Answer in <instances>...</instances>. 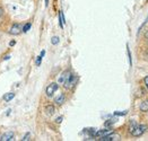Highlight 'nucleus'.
Segmentation results:
<instances>
[{"mask_svg": "<svg viewBox=\"0 0 148 141\" xmlns=\"http://www.w3.org/2000/svg\"><path fill=\"white\" fill-rule=\"evenodd\" d=\"M147 128L148 127L146 124H138L136 121H130V123H129V132L132 137L143 136L146 132Z\"/></svg>", "mask_w": 148, "mask_h": 141, "instance_id": "obj_1", "label": "nucleus"}, {"mask_svg": "<svg viewBox=\"0 0 148 141\" xmlns=\"http://www.w3.org/2000/svg\"><path fill=\"white\" fill-rule=\"evenodd\" d=\"M77 81H78V77H77L76 75H74V74H71V72H70L69 77L67 78V80L64 81L63 86H64V88H66V89H71V88H74L75 86H76Z\"/></svg>", "mask_w": 148, "mask_h": 141, "instance_id": "obj_2", "label": "nucleus"}, {"mask_svg": "<svg viewBox=\"0 0 148 141\" xmlns=\"http://www.w3.org/2000/svg\"><path fill=\"white\" fill-rule=\"evenodd\" d=\"M58 88H59V85H58L57 82H51L50 85H48V87H47V89H45L47 96H48V97H52L53 94L58 90Z\"/></svg>", "mask_w": 148, "mask_h": 141, "instance_id": "obj_3", "label": "nucleus"}, {"mask_svg": "<svg viewBox=\"0 0 148 141\" xmlns=\"http://www.w3.org/2000/svg\"><path fill=\"white\" fill-rule=\"evenodd\" d=\"M23 32V27L21 24H17V23H15V24H12V27L9 28V34L10 35H19L21 33Z\"/></svg>", "mask_w": 148, "mask_h": 141, "instance_id": "obj_4", "label": "nucleus"}, {"mask_svg": "<svg viewBox=\"0 0 148 141\" xmlns=\"http://www.w3.org/2000/svg\"><path fill=\"white\" fill-rule=\"evenodd\" d=\"M99 140L101 141H114V140H119V136L118 134H115V133H109V134H106V136H104V137H102V138H99Z\"/></svg>", "mask_w": 148, "mask_h": 141, "instance_id": "obj_5", "label": "nucleus"}, {"mask_svg": "<svg viewBox=\"0 0 148 141\" xmlns=\"http://www.w3.org/2000/svg\"><path fill=\"white\" fill-rule=\"evenodd\" d=\"M15 139V133L12 132V131H8V132H6V133H3L2 136H1V138H0V140L2 141H12Z\"/></svg>", "mask_w": 148, "mask_h": 141, "instance_id": "obj_6", "label": "nucleus"}, {"mask_svg": "<svg viewBox=\"0 0 148 141\" xmlns=\"http://www.w3.org/2000/svg\"><path fill=\"white\" fill-rule=\"evenodd\" d=\"M69 75H70V71H69V70L63 71L61 75H60V77L58 78V82H59L60 85H63V84H64V81L67 80V78L69 77Z\"/></svg>", "mask_w": 148, "mask_h": 141, "instance_id": "obj_7", "label": "nucleus"}, {"mask_svg": "<svg viewBox=\"0 0 148 141\" xmlns=\"http://www.w3.org/2000/svg\"><path fill=\"white\" fill-rule=\"evenodd\" d=\"M44 110H45V112H47V114H48V115H53V114L56 113V107H54L52 104L47 105Z\"/></svg>", "mask_w": 148, "mask_h": 141, "instance_id": "obj_8", "label": "nucleus"}, {"mask_svg": "<svg viewBox=\"0 0 148 141\" xmlns=\"http://www.w3.org/2000/svg\"><path fill=\"white\" fill-rule=\"evenodd\" d=\"M66 102V95L64 94H60L58 97H56V99H54V103L57 104V105H62L63 103Z\"/></svg>", "mask_w": 148, "mask_h": 141, "instance_id": "obj_9", "label": "nucleus"}, {"mask_svg": "<svg viewBox=\"0 0 148 141\" xmlns=\"http://www.w3.org/2000/svg\"><path fill=\"white\" fill-rule=\"evenodd\" d=\"M14 97H15V93H7L3 96V101L5 102H10L12 99H14Z\"/></svg>", "mask_w": 148, "mask_h": 141, "instance_id": "obj_10", "label": "nucleus"}, {"mask_svg": "<svg viewBox=\"0 0 148 141\" xmlns=\"http://www.w3.org/2000/svg\"><path fill=\"white\" fill-rule=\"evenodd\" d=\"M139 108H140L141 112H148V99H146V101H144V102L141 103Z\"/></svg>", "mask_w": 148, "mask_h": 141, "instance_id": "obj_11", "label": "nucleus"}, {"mask_svg": "<svg viewBox=\"0 0 148 141\" xmlns=\"http://www.w3.org/2000/svg\"><path fill=\"white\" fill-rule=\"evenodd\" d=\"M59 23H60V26L63 27V25H64V17H63L62 12H59Z\"/></svg>", "mask_w": 148, "mask_h": 141, "instance_id": "obj_12", "label": "nucleus"}, {"mask_svg": "<svg viewBox=\"0 0 148 141\" xmlns=\"http://www.w3.org/2000/svg\"><path fill=\"white\" fill-rule=\"evenodd\" d=\"M3 18H5V9H3V7L0 5V23L3 20Z\"/></svg>", "mask_w": 148, "mask_h": 141, "instance_id": "obj_13", "label": "nucleus"}, {"mask_svg": "<svg viewBox=\"0 0 148 141\" xmlns=\"http://www.w3.org/2000/svg\"><path fill=\"white\" fill-rule=\"evenodd\" d=\"M31 27H32V24H31V23H27V24H25V25L23 26V32H24V33L28 32Z\"/></svg>", "mask_w": 148, "mask_h": 141, "instance_id": "obj_14", "label": "nucleus"}, {"mask_svg": "<svg viewBox=\"0 0 148 141\" xmlns=\"http://www.w3.org/2000/svg\"><path fill=\"white\" fill-rule=\"evenodd\" d=\"M59 41H60V39H59L58 36H53L52 40H51V43H52L53 45H57V44H59Z\"/></svg>", "mask_w": 148, "mask_h": 141, "instance_id": "obj_15", "label": "nucleus"}, {"mask_svg": "<svg viewBox=\"0 0 148 141\" xmlns=\"http://www.w3.org/2000/svg\"><path fill=\"white\" fill-rule=\"evenodd\" d=\"M29 138H31V133H29V132H27L24 137H23V141H28L29 140Z\"/></svg>", "mask_w": 148, "mask_h": 141, "instance_id": "obj_16", "label": "nucleus"}, {"mask_svg": "<svg viewBox=\"0 0 148 141\" xmlns=\"http://www.w3.org/2000/svg\"><path fill=\"white\" fill-rule=\"evenodd\" d=\"M42 58H43V57H41V55H38V57H37L36 62H35L36 65H40V64H41V62H42Z\"/></svg>", "mask_w": 148, "mask_h": 141, "instance_id": "obj_17", "label": "nucleus"}, {"mask_svg": "<svg viewBox=\"0 0 148 141\" xmlns=\"http://www.w3.org/2000/svg\"><path fill=\"white\" fill-rule=\"evenodd\" d=\"M114 122H115L114 120H109V122H105V127H110V125H112Z\"/></svg>", "mask_w": 148, "mask_h": 141, "instance_id": "obj_18", "label": "nucleus"}, {"mask_svg": "<svg viewBox=\"0 0 148 141\" xmlns=\"http://www.w3.org/2000/svg\"><path fill=\"white\" fill-rule=\"evenodd\" d=\"M62 120H63V117H62V116H59V117H57V119H56V123L60 124V123L62 122Z\"/></svg>", "mask_w": 148, "mask_h": 141, "instance_id": "obj_19", "label": "nucleus"}, {"mask_svg": "<svg viewBox=\"0 0 148 141\" xmlns=\"http://www.w3.org/2000/svg\"><path fill=\"white\" fill-rule=\"evenodd\" d=\"M127 114V111L125 112H114V115H125Z\"/></svg>", "mask_w": 148, "mask_h": 141, "instance_id": "obj_20", "label": "nucleus"}, {"mask_svg": "<svg viewBox=\"0 0 148 141\" xmlns=\"http://www.w3.org/2000/svg\"><path fill=\"white\" fill-rule=\"evenodd\" d=\"M144 55H145V59H146V60H148V49L144 52Z\"/></svg>", "mask_w": 148, "mask_h": 141, "instance_id": "obj_21", "label": "nucleus"}, {"mask_svg": "<svg viewBox=\"0 0 148 141\" xmlns=\"http://www.w3.org/2000/svg\"><path fill=\"white\" fill-rule=\"evenodd\" d=\"M16 44V41L15 40H12V41H10V43H9V46H14Z\"/></svg>", "mask_w": 148, "mask_h": 141, "instance_id": "obj_22", "label": "nucleus"}, {"mask_svg": "<svg viewBox=\"0 0 148 141\" xmlns=\"http://www.w3.org/2000/svg\"><path fill=\"white\" fill-rule=\"evenodd\" d=\"M144 81H145V85H146V87L148 88V76H147V77H145Z\"/></svg>", "mask_w": 148, "mask_h": 141, "instance_id": "obj_23", "label": "nucleus"}, {"mask_svg": "<svg viewBox=\"0 0 148 141\" xmlns=\"http://www.w3.org/2000/svg\"><path fill=\"white\" fill-rule=\"evenodd\" d=\"M128 55H129V61H130V64H131V54H130V50L128 49Z\"/></svg>", "mask_w": 148, "mask_h": 141, "instance_id": "obj_24", "label": "nucleus"}, {"mask_svg": "<svg viewBox=\"0 0 148 141\" xmlns=\"http://www.w3.org/2000/svg\"><path fill=\"white\" fill-rule=\"evenodd\" d=\"M44 54H45V51H42V52H41V54H40V55H41V57H44Z\"/></svg>", "mask_w": 148, "mask_h": 141, "instance_id": "obj_25", "label": "nucleus"}, {"mask_svg": "<svg viewBox=\"0 0 148 141\" xmlns=\"http://www.w3.org/2000/svg\"><path fill=\"white\" fill-rule=\"evenodd\" d=\"M145 36H146V39H148V31L146 32V33H145Z\"/></svg>", "mask_w": 148, "mask_h": 141, "instance_id": "obj_26", "label": "nucleus"}, {"mask_svg": "<svg viewBox=\"0 0 148 141\" xmlns=\"http://www.w3.org/2000/svg\"><path fill=\"white\" fill-rule=\"evenodd\" d=\"M147 45H148V41H147Z\"/></svg>", "mask_w": 148, "mask_h": 141, "instance_id": "obj_27", "label": "nucleus"}, {"mask_svg": "<svg viewBox=\"0 0 148 141\" xmlns=\"http://www.w3.org/2000/svg\"><path fill=\"white\" fill-rule=\"evenodd\" d=\"M147 19H148V17H147Z\"/></svg>", "mask_w": 148, "mask_h": 141, "instance_id": "obj_28", "label": "nucleus"}]
</instances>
